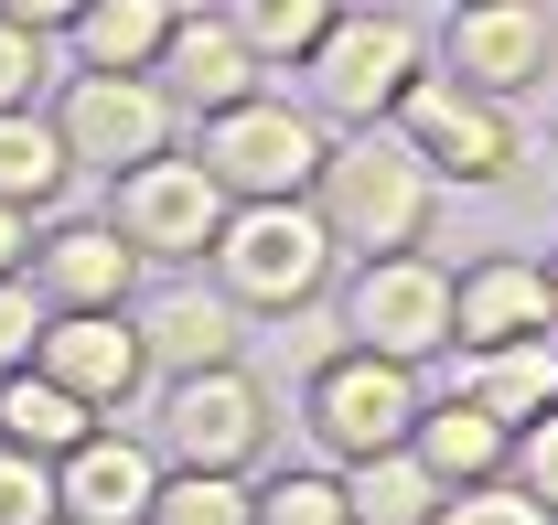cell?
<instances>
[{
    "label": "cell",
    "mask_w": 558,
    "mask_h": 525,
    "mask_svg": "<svg viewBox=\"0 0 558 525\" xmlns=\"http://www.w3.org/2000/svg\"><path fill=\"white\" fill-rule=\"evenodd\" d=\"M312 215H323L333 258H398V247H429L440 183H429V161H418L409 139L376 119V130H354V139L323 150V172H312Z\"/></svg>",
    "instance_id": "1"
},
{
    "label": "cell",
    "mask_w": 558,
    "mask_h": 525,
    "mask_svg": "<svg viewBox=\"0 0 558 525\" xmlns=\"http://www.w3.org/2000/svg\"><path fill=\"white\" fill-rule=\"evenodd\" d=\"M205 268H215V290H226L236 312H301V301L333 290V268H344V258H333L312 194H279V204H226Z\"/></svg>",
    "instance_id": "2"
},
{
    "label": "cell",
    "mask_w": 558,
    "mask_h": 525,
    "mask_svg": "<svg viewBox=\"0 0 558 525\" xmlns=\"http://www.w3.org/2000/svg\"><path fill=\"white\" fill-rule=\"evenodd\" d=\"M387 130L429 161V183H462V194L515 183V161H526V139H515V119H505V97H473L462 75H440V65H418L409 86H398Z\"/></svg>",
    "instance_id": "3"
},
{
    "label": "cell",
    "mask_w": 558,
    "mask_h": 525,
    "mask_svg": "<svg viewBox=\"0 0 558 525\" xmlns=\"http://www.w3.org/2000/svg\"><path fill=\"white\" fill-rule=\"evenodd\" d=\"M323 119L312 108H290V97H236V108H215L205 119V161L215 194L226 204H279V194H312V172H323Z\"/></svg>",
    "instance_id": "4"
},
{
    "label": "cell",
    "mask_w": 558,
    "mask_h": 525,
    "mask_svg": "<svg viewBox=\"0 0 558 525\" xmlns=\"http://www.w3.org/2000/svg\"><path fill=\"white\" fill-rule=\"evenodd\" d=\"M344 343L354 354H387V365H440V354H451V268L429 258V247L354 258V279H344Z\"/></svg>",
    "instance_id": "5"
},
{
    "label": "cell",
    "mask_w": 558,
    "mask_h": 525,
    "mask_svg": "<svg viewBox=\"0 0 558 525\" xmlns=\"http://www.w3.org/2000/svg\"><path fill=\"white\" fill-rule=\"evenodd\" d=\"M418 65H429V44H418L409 11H333V33L301 54L312 97H323V119H344V130H376Z\"/></svg>",
    "instance_id": "6"
},
{
    "label": "cell",
    "mask_w": 558,
    "mask_h": 525,
    "mask_svg": "<svg viewBox=\"0 0 558 525\" xmlns=\"http://www.w3.org/2000/svg\"><path fill=\"white\" fill-rule=\"evenodd\" d=\"M161 451L183 472H247L269 451V387L247 365H194L161 387Z\"/></svg>",
    "instance_id": "7"
},
{
    "label": "cell",
    "mask_w": 558,
    "mask_h": 525,
    "mask_svg": "<svg viewBox=\"0 0 558 525\" xmlns=\"http://www.w3.org/2000/svg\"><path fill=\"white\" fill-rule=\"evenodd\" d=\"M54 139H65L75 172H130V161H161L172 150V97L150 86V75H97L75 65L65 75V108H54Z\"/></svg>",
    "instance_id": "8"
},
{
    "label": "cell",
    "mask_w": 558,
    "mask_h": 525,
    "mask_svg": "<svg viewBox=\"0 0 558 525\" xmlns=\"http://www.w3.org/2000/svg\"><path fill=\"white\" fill-rule=\"evenodd\" d=\"M312 440L333 461H365V451H398L418 429V365H387V354H323L312 365Z\"/></svg>",
    "instance_id": "9"
},
{
    "label": "cell",
    "mask_w": 558,
    "mask_h": 525,
    "mask_svg": "<svg viewBox=\"0 0 558 525\" xmlns=\"http://www.w3.org/2000/svg\"><path fill=\"white\" fill-rule=\"evenodd\" d=\"M548 65H558L548 0H451V22H440V75H462L473 97H505V108H515Z\"/></svg>",
    "instance_id": "10"
},
{
    "label": "cell",
    "mask_w": 558,
    "mask_h": 525,
    "mask_svg": "<svg viewBox=\"0 0 558 525\" xmlns=\"http://www.w3.org/2000/svg\"><path fill=\"white\" fill-rule=\"evenodd\" d=\"M119 236H130L140 258H161V268H194L215 247V225H226V194H215V172L205 161H130L119 172V215H108Z\"/></svg>",
    "instance_id": "11"
},
{
    "label": "cell",
    "mask_w": 558,
    "mask_h": 525,
    "mask_svg": "<svg viewBox=\"0 0 558 525\" xmlns=\"http://www.w3.org/2000/svg\"><path fill=\"white\" fill-rule=\"evenodd\" d=\"M33 365H44L65 396H86V407H130L140 376H150V354H140V322H130V312H44Z\"/></svg>",
    "instance_id": "12"
},
{
    "label": "cell",
    "mask_w": 558,
    "mask_h": 525,
    "mask_svg": "<svg viewBox=\"0 0 558 525\" xmlns=\"http://www.w3.org/2000/svg\"><path fill=\"white\" fill-rule=\"evenodd\" d=\"M150 86L172 97V108H194V119H215V108H236V97H258V54L226 33V11H205V0H183L172 11V33H161V54H150Z\"/></svg>",
    "instance_id": "13"
},
{
    "label": "cell",
    "mask_w": 558,
    "mask_h": 525,
    "mask_svg": "<svg viewBox=\"0 0 558 525\" xmlns=\"http://www.w3.org/2000/svg\"><path fill=\"white\" fill-rule=\"evenodd\" d=\"M150 493H161V461H150V440H119V429H86L54 461V515L65 525H140Z\"/></svg>",
    "instance_id": "14"
},
{
    "label": "cell",
    "mask_w": 558,
    "mask_h": 525,
    "mask_svg": "<svg viewBox=\"0 0 558 525\" xmlns=\"http://www.w3.org/2000/svg\"><path fill=\"white\" fill-rule=\"evenodd\" d=\"M22 279H33L44 312H119L130 279H140V247L119 236V225H54V236L33 247Z\"/></svg>",
    "instance_id": "15"
},
{
    "label": "cell",
    "mask_w": 558,
    "mask_h": 525,
    "mask_svg": "<svg viewBox=\"0 0 558 525\" xmlns=\"http://www.w3.org/2000/svg\"><path fill=\"white\" fill-rule=\"evenodd\" d=\"M515 332H558L548 268L537 258H473L451 279V354H484V343H515Z\"/></svg>",
    "instance_id": "16"
},
{
    "label": "cell",
    "mask_w": 558,
    "mask_h": 525,
    "mask_svg": "<svg viewBox=\"0 0 558 525\" xmlns=\"http://www.w3.org/2000/svg\"><path fill=\"white\" fill-rule=\"evenodd\" d=\"M236 343H247V312L226 301V290H194V279H172L150 312H140V354L161 365V376H194V365H236Z\"/></svg>",
    "instance_id": "17"
},
{
    "label": "cell",
    "mask_w": 558,
    "mask_h": 525,
    "mask_svg": "<svg viewBox=\"0 0 558 525\" xmlns=\"http://www.w3.org/2000/svg\"><path fill=\"white\" fill-rule=\"evenodd\" d=\"M409 451L429 461V472H440V493H451V483H494V472L515 461V429H505L494 407H473V396L451 387V396H418Z\"/></svg>",
    "instance_id": "18"
},
{
    "label": "cell",
    "mask_w": 558,
    "mask_h": 525,
    "mask_svg": "<svg viewBox=\"0 0 558 525\" xmlns=\"http://www.w3.org/2000/svg\"><path fill=\"white\" fill-rule=\"evenodd\" d=\"M451 387L494 407L505 429H526V418H548L558 407V332H515V343H484V354H462V376Z\"/></svg>",
    "instance_id": "19"
},
{
    "label": "cell",
    "mask_w": 558,
    "mask_h": 525,
    "mask_svg": "<svg viewBox=\"0 0 558 525\" xmlns=\"http://www.w3.org/2000/svg\"><path fill=\"white\" fill-rule=\"evenodd\" d=\"M344 472V515L354 525H429L440 515V472L398 440V451H365V461H333Z\"/></svg>",
    "instance_id": "20"
},
{
    "label": "cell",
    "mask_w": 558,
    "mask_h": 525,
    "mask_svg": "<svg viewBox=\"0 0 558 525\" xmlns=\"http://www.w3.org/2000/svg\"><path fill=\"white\" fill-rule=\"evenodd\" d=\"M86 429H97V407H86V396H65L44 365H11V376H0V440H11V451L65 461Z\"/></svg>",
    "instance_id": "21"
},
{
    "label": "cell",
    "mask_w": 558,
    "mask_h": 525,
    "mask_svg": "<svg viewBox=\"0 0 558 525\" xmlns=\"http://www.w3.org/2000/svg\"><path fill=\"white\" fill-rule=\"evenodd\" d=\"M172 11L183 0H86L65 33H75V65L97 75H150V54H161V33H172Z\"/></svg>",
    "instance_id": "22"
},
{
    "label": "cell",
    "mask_w": 558,
    "mask_h": 525,
    "mask_svg": "<svg viewBox=\"0 0 558 525\" xmlns=\"http://www.w3.org/2000/svg\"><path fill=\"white\" fill-rule=\"evenodd\" d=\"M65 183H75V161H65V139H54V119H33V108H0V204L44 215Z\"/></svg>",
    "instance_id": "23"
},
{
    "label": "cell",
    "mask_w": 558,
    "mask_h": 525,
    "mask_svg": "<svg viewBox=\"0 0 558 525\" xmlns=\"http://www.w3.org/2000/svg\"><path fill=\"white\" fill-rule=\"evenodd\" d=\"M215 11H226V33H236L258 65H301V54L333 33L344 0H215Z\"/></svg>",
    "instance_id": "24"
},
{
    "label": "cell",
    "mask_w": 558,
    "mask_h": 525,
    "mask_svg": "<svg viewBox=\"0 0 558 525\" xmlns=\"http://www.w3.org/2000/svg\"><path fill=\"white\" fill-rule=\"evenodd\" d=\"M140 525H258L247 515V472H183V461H172Z\"/></svg>",
    "instance_id": "25"
},
{
    "label": "cell",
    "mask_w": 558,
    "mask_h": 525,
    "mask_svg": "<svg viewBox=\"0 0 558 525\" xmlns=\"http://www.w3.org/2000/svg\"><path fill=\"white\" fill-rule=\"evenodd\" d=\"M247 515L258 525H354L344 472H269V483H247Z\"/></svg>",
    "instance_id": "26"
},
{
    "label": "cell",
    "mask_w": 558,
    "mask_h": 525,
    "mask_svg": "<svg viewBox=\"0 0 558 525\" xmlns=\"http://www.w3.org/2000/svg\"><path fill=\"white\" fill-rule=\"evenodd\" d=\"M429 525H548V504H537V493H515V483L494 472V483H451Z\"/></svg>",
    "instance_id": "27"
},
{
    "label": "cell",
    "mask_w": 558,
    "mask_h": 525,
    "mask_svg": "<svg viewBox=\"0 0 558 525\" xmlns=\"http://www.w3.org/2000/svg\"><path fill=\"white\" fill-rule=\"evenodd\" d=\"M0 525H54V461L0 440Z\"/></svg>",
    "instance_id": "28"
},
{
    "label": "cell",
    "mask_w": 558,
    "mask_h": 525,
    "mask_svg": "<svg viewBox=\"0 0 558 525\" xmlns=\"http://www.w3.org/2000/svg\"><path fill=\"white\" fill-rule=\"evenodd\" d=\"M505 483H515V493H537V504H548V525H558V407L515 429V461H505Z\"/></svg>",
    "instance_id": "29"
},
{
    "label": "cell",
    "mask_w": 558,
    "mask_h": 525,
    "mask_svg": "<svg viewBox=\"0 0 558 525\" xmlns=\"http://www.w3.org/2000/svg\"><path fill=\"white\" fill-rule=\"evenodd\" d=\"M33 332H44L33 279H0V376H11V365H33Z\"/></svg>",
    "instance_id": "30"
},
{
    "label": "cell",
    "mask_w": 558,
    "mask_h": 525,
    "mask_svg": "<svg viewBox=\"0 0 558 525\" xmlns=\"http://www.w3.org/2000/svg\"><path fill=\"white\" fill-rule=\"evenodd\" d=\"M33 86H44V33L0 22V108H33Z\"/></svg>",
    "instance_id": "31"
},
{
    "label": "cell",
    "mask_w": 558,
    "mask_h": 525,
    "mask_svg": "<svg viewBox=\"0 0 558 525\" xmlns=\"http://www.w3.org/2000/svg\"><path fill=\"white\" fill-rule=\"evenodd\" d=\"M86 0H0V22H22V33H65Z\"/></svg>",
    "instance_id": "32"
},
{
    "label": "cell",
    "mask_w": 558,
    "mask_h": 525,
    "mask_svg": "<svg viewBox=\"0 0 558 525\" xmlns=\"http://www.w3.org/2000/svg\"><path fill=\"white\" fill-rule=\"evenodd\" d=\"M22 268H33V215L0 204V279H22Z\"/></svg>",
    "instance_id": "33"
},
{
    "label": "cell",
    "mask_w": 558,
    "mask_h": 525,
    "mask_svg": "<svg viewBox=\"0 0 558 525\" xmlns=\"http://www.w3.org/2000/svg\"><path fill=\"white\" fill-rule=\"evenodd\" d=\"M548 312H558V258H548Z\"/></svg>",
    "instance_id": "34"
},
{
    "label": "cell",
    "mask_w": 558,
    "mask_h": 525,
    "mask_svg": "<svg viewBox=\"0 0 558 525\" xmlns=\"http://www.w3.org/2000/svg\"><path fill=\"white\" fill-rule=\"evenodd\" d=\"M54 525H65V515H54Z\"/></svg>",
    "instance_id": "35"
}]
</instances>
